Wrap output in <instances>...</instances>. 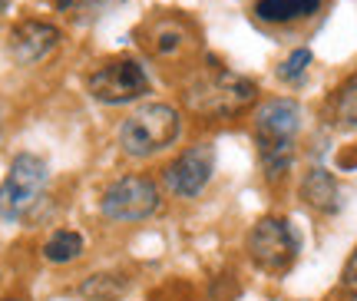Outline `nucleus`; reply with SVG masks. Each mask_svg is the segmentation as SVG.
<instances>
[{"instance_id":"f03ea898","label":"nucleus","mask_w":357,"mask_h":301,"mask_svg":"<svg viewBox=\"0 0 357 301\" xmlns=\"http://www.w3.org/2000/svg\"><path fill=\"white\" fill-rule=\"evenodd\" d=\"M258 100V87L248 76L229 70H208L185 87V106L205 119H229Z\"/></svg>"},{"instance_id":"0eeeda50","label":"nucleus","mask_w":357,"mask_h":301,"mask_svg":"<svg viewBox=\"0 0 357 301\" xmlns=\"http://www.w3.org/2000/svg\"><path fill=\"white\" fill-rule=\"evenodd\" d=\"M159 186L146 176H123L102 192L100 209L109 222H139L159 212Z\"/></svg>"},{"instance_id":"f3484780","label":"nucleus","mask_w":357,"mask_h":301,"mask_svg":"<svg viewBox=\"0 0 357 301\" xmlns=\"http://www.w3.org/2000/svg\"><path fill=\"white\" fill-rule=\"evenodd\" d=\"M53 7H56V10H73V7H77V3H83V0H50Z\"/></svg>"},{"instance_id":"9d476101","label":"nucleus","mask_w":357,"mask_h":301,"mask_svg":"<svg viewBox=\"0 0 357 301\" xmlns=\"http://www.w3.org/2000/svg\"><path fill=\"white\" fill-rule=\"evenodd\" d=\"M146 47L155 53V57H178L192 47V30L185 20L178 17H159L155 24H149V40Z\"/></svg>"},{"instance_id":"4468645a","label":"nucleus","mask_w":357,"mask_h":301,"mask_svg":"<svg viewBox=\"0 0 357 301\" xmlns=\"http://www.w3.org/2000/svg\"><path fill=\"white\" fill-rule=\"evenodd\" d=\"M331 119L337 126H357V73L347 76L331 100Z\"/></svg>"},{"instance_id":"6e6552de","label":"nucleus","mask_w":357,"mask_h":301,"mask_svg":"<svg viewBox=\"0 0 357 301\" xmlns=\"http://www.w3.org/2000/svg\"><path fill=\"white\" fill-rule=\"evenodd\" d=\"M212 172H215V149L208 142H199L166 166V186L178 199H192L208 186Z\"/></svg>"},{"instance_id":"9b49d317","label":"nucleus","mask_w":357,"mask_h":301,"mask_svg":"<svg viewBox=\"0 0 357 301\" xmlns=\"http://www.w3.org/2000/svg\"><path fill=\"white\" fill-rule=\"evenodd\" d=\"M301 199L305 205H311L314 212L331 215L341 209V189H337V179L328 172V169H311L301 182Z\"/></svg>"},{"instance_id":"423d86ee","label":"nucleus","mask_w":357,"mask_h":301,"mask_svg":"<svg viewBox=\"0 0 357 301\" xmlns=\"http://www.w3.org/2000/svg\"><path fill=\"white\" fill-rule=\"evenodd\" d=\"M298 251H301V235L294 232L288 219H261L248 232V255L261 272H271V275L288 272Z\"/></svg>"},{"instance_id":"1a4fd4ad","label":"nucleus","mask_w":357,"mask_h":301,"mask_svg":"<svg viewBox=\"0 0 357 301\" xmlns=\"http://www.w3.org/2000/svg\"><path fill=\"white\" fill-rule=\"evenodd\" d=\"M60 47V30L47 20H20L7 37V53L20 66H33Z\"/></svg>"},{"instance_id":"2eb2a0df","label":"nucleus","mask_w":357,"mask_h":301,"mask_svg":"<svg viewBox=\"0 0 357 301\" xmlns=\"http://www.w3.org/2000/svg\"><path fill=\"white\" fill-rule=\"evenodd\" d=\"M311 66V50H294L288 60L281 63L278 76L284 80V83H298L301 76H305V70Z\"/></svg>"},{"instance_id":"a211bd4d","label":"nucleus","mask_w":357,"mask_h":301,"mask_svg":"<svg viewBox=\"0 0 357 301\" xmlns=\"http://www.w3.org/2000/svg\"><path fill=\"white\" fill-rule=\"evenodd\" d=\"M3 10H7V0H0V13H3Z\"/></svg>"},{"instance_id":"f8f14e48","label":"nucleus","mask_w":357,"mask_h":301,"mask_svg":"<svg viewBox=\"0 0 357 301\" xmlns=\"http://www.w3.org/2000/svg\"><path fill=\"white\" fill-rule=\"evenodd\" d=\"M318 7L321 0H258L255 17L265 24H294V20L318 13Z\"/></svg>"},{"instance_id":"ddd939ff","label":"nucleus","mask_w":357,"mask_h":301,"mask_svg":"<svg viewBox=\"0 0 357 301\" xmlns=\"http://www.w3.org/2000/svg\"><path fill=\"white\" fill-rule=\"evenodd\" d=\"M83 255V235L79 232H70V228H56L47 245H43V258L50 265H66Z\"/></svg>"},{"instance_id":"7ed1b4c3","label":"nucleus","mask_w":357,"mask_h":301,"mask_svg":"<svg viewBox=\"0 0 357 301\" xmlns=\"http://www.w3.org/2000/svg\"><path fill=\"white\" fill-rule=\"evenodd\" d=\"M182 133V119L172 106L166 103H153V106H142L129 116L126 123L119 126V146L123 152L146 159L153 152H162L166 146H172Z\"/></svg>"},{"instance_id":"6ab92c4d","label":"nucleus","mask_w":357,"mask_h":301,"mask_svg":"<svg viewBox=\"0 0 357 301\" xmlns=\"http://www.w3.org/2000/svg\"><path fill=\"white\" fill-rule=\"evenodd\" d=\"M0 301H17V298H0Z\"/></svg>"},{"instance_id":"dca6fc26","label":"nucleus","mask_w":357,"mask_h":301,"mask_svg":"<svg viewBox=\"0 0 357 301\" xmlns=\"http://www.w3.org/2000/svg\"><path fill=\"white\" fill-rule=\"evenodd\" d=\"M341 281H344L347 291H357V249L351 251V258H347L344 272H341Z\"/></svg>"},{"instance_id":"20e7f679","label":"nucleus","mask_w":357,"mask_h":301,"mask_svg":"<svg viewBox=\"0 0 357 301\" xmlns=\"http://www.w3.org/2000/svg\"><path fill=\"white\" fill-rule=\"evenodd\" d=\"M153 87V80L146 73V66L132 57H116V60L100 63L86 80V89L93 100L106 103V106H123L146 96Z\"/></svg>"},{"instance_id":"39448f33","label":"nucleus","mask_w":357,"mask_h":301,"mask_svg":"<svg viewBox=\"0 0 357 301\" xmlns=\"http://www.w3.org/2000/svg\"><path fill=\"white\" fill-rule=\"evenodd\" d=\"M47 189V163L33 152H20L10 163V172L0 182V219L17 222L40 202Z\"/></svg>"},{"instance_id":"f257e3e1","label":"nucleus","mask_w":357,"mask_h":301,"mask_svg":"<svg viewBox=\"0 0 357 301\" xmlns=\"http://www.w3.org/2000/svg\"><path fill=\"white\" fill-rule=\"evenodd\" d=\"M298 129H301V106L294 100H268L258 106L255 142L268 179H278L291 169Z\"/></svg>"}]
</instances>
